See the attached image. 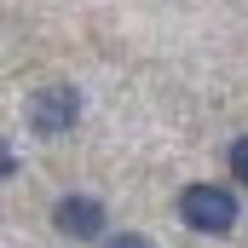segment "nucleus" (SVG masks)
<instances>
[{
	"label": "nucleus",
	"mask_w": 248,
	"mask_h": 248,
	"mask_svg": "<svg viewBox=\"0 0 248 248\" xmlns=\"http://www.w3.org/2000/svg\"><path fill=\"white\" fill-rule=\"evenodd\" d=\"M225 162H231V179H237V185H248V133L231 144V156H225Z\"/></svg>",
	"instance_id": "obj_4"
},
{
	"label": "nucleus",
	"mask_w": 248,
	"mask_h": 248,
	"mask_svg": "<svg viewBox=\"0 0 248 248\" xmlns=\"http://www.w3.org/2000/svg\"><path fill=\"white\" fill-rule=\"evenodd\" d=\"M75 116H81V93H75V87H41V93L29 98V127H35L41 139L69 133Z\"/></svg>",
	"instance_id": "obj_2"
},
{
	"label": "nucleus",
	"mask_w": 248,
	"mask_h": 248,
	"mask_svg": "<svg viewBox=\"0 0 248 248\" xmlns=\"http://www.w3.org/2000/svg\"><path fill=\"white\" fill-rule=\"evenodd\" d=\"M179 219H185L196 237H231L243 208L225 185H185L179 190Z\"/></svg>",
	"instance_id": "obj_1"
},
{
	"label": "nucleus",
	"mask_w": 248,
	"mask_h": 248,
	"mask_svg": "<svg viewBox=\"0 0 248 248\" xmlns=\"http://www.w3.org/2000/svg\"><path fill=\"white\" fill-rule=\"evenodd\" d=\"M104 248H156L150 237H139V231H122V237H110Z\"/></svg>",
	"instance_id": "obj_5"
},
{
	"label": "nucleus",
	"mask_w": 248,
	"mask_h": 248,
	"mask_svg": "<svg viewBox=\"0 0 248 248\" xmlns=\"http://www.w3.org/2000/svg\"><path fill=\"white\" fill-rule=\"evenodd\" d=\"M52 225H58L63 237H75V243H98V237H104V225H110V214H104V202H98V196H58Z\"/></svg>",
	"instance_id": "obj_3"
},
{
	"label": "nucleus",
	"mask_w": 248,
	"mask_h": 248,
	"mask_svg": "<svg viewBox=\"0 0 248 248\" xmlns=\"http://www.w3.org/2000/svg\"><path fill=\"white\" fill-rule=\"evenodd\" d=\"M12 173H17V156H12V144L0 139V179H12Z\"/></svg>",
	"instance_id": "obj_6"
}]
</instances>
